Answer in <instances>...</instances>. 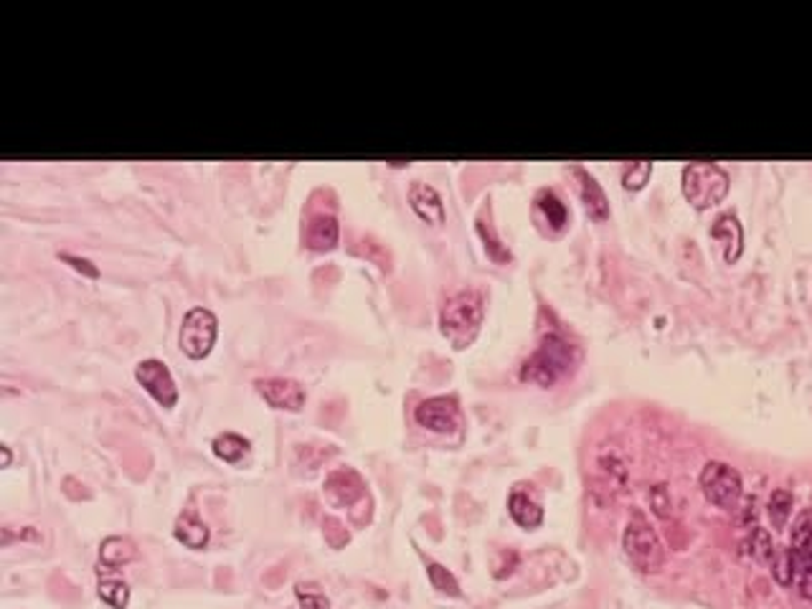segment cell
<instances>
[{
	"label": "cell",
	"instance_id": "cell-1",
	"mask_svg": "<svg viewBox=\"0 0 812 609\" xmlns=\"http://www.w3.org/2000/svg\"><path fill=\"white\" fill-rule=\"evenodd\" d=\"M577 360H579V353H577L574 343H569L559 333H546L538 343V348L530 353V359L523 363L521 381L536 384L541 389H551L574 371Z\"/></svg>",
	"mask_w": 812,
	"mask_h": 609
},
{
	"label": "cell",
	"instance_id": "cell-2",
	"mask_svg": "<svg viewBox=\"0 0 812 609\" xmlns=\"http://www.w3.org/2000/svg\"><path fill=\"white\" fill-rule=\"evenodd\" d=\"M482 315H485V303H482L480 292H475V289L458 292L442 307V336L452 343L458 351H462V348H467L477 338L480 325H482Z\"/></svg>",
	"mask_w": 812,
	"mask_h": 609
},
{
	"label": "cell",
	"instance_id": "cell-3",
	"mask_svg": "<svg viewBox=\"0 0 812 609\" xmlns=\"http://www.w3.org/2000/svg\"><path fill=\"white\" fill-rule=\"evenodd\" d=\"M728 194V176L716 162H690L683 170V196L696 209H711Z\"/></svg>",
	"mask_w": 812,
	"mask_h": 609
},
{
	"label": "cell",
	"instance_id": "cell-4",
	"mask_svg": "<svg viewBox=\"0 0 812 609\" xmlns=\"http://www.w3.org/2000/svg\"><path fill=\"white\" fill-rule=\"evenodd\" d=\"M625 554L630 556V561L635 564L640 572L655 573L663 569L665 564V549L660 543V538L655 534V528L642 518V516H633L627 528H625V538H622Z\"/></svg>",
	"mask_w": 812,
	"mask_h": 609
},
{
	"label": "cell",
	"instance_id": "cell-5",
	"mask_svg": "<svg viewBox=\"0 0 812 609\" xmlns=\"http://www.w3.org/2000/svg\"><path fill=\"white\" fill-rule=\"evenodd\" d=\"M216 336H219L216 315L206 307H194L186 312L180 325V351L194 360L206 359L211 353Z\"/></svg>",
	"mask_w": 812,
	"mask_h": 609
},
{
	"label": "cell",
	"instance_id": "cell-6",
	"mask_svg": "<svg viewBox=\"0 0 812 609\" xmlns=\"http://www.w3.org/2000/svg\"><path fill=\"white\" fill-rule=\"evenodd\" d=\"M698 483L706 501L716 508H734L742 498V475L726 463H708Z\"/></svg>",
	"mask_w": 812,
	"mask_h": 609
},
{
	"label": "cell",
	"instance_id": "cell-7",
	"mask_svg": "<svg viewBox=\"0 0 812 609\" xmlns=\"http://www.w3.org/2000/svg\"><path fill=\"white\" fill-rule=\"evenodd\" d=\"M414 419L419 427L437 434H450L459 427V404L455 396H432L417 407Z\"/></svg>",
	"mask_w": 812,
	"mask_h": 609
},
{
	"label": "cell",
	"instance_id": "cell-8",
	"mask_svg": "<svg viewBox=\"0 0 812 609\" xmlns=\"http://www.w3.org/2000/svg\"><path fill=\"white\" fill-rule=\"evenodd\" d=\"M135 378L140 381L142 389L153 396L160 407H165V409L176 407V401H178L176 381H173L171 371H168V366H165L163 360H155V359L142 360L140 366L135 368Z\"/></svg>",
	"mask_w": 812,
	"mask_h": 609
},
{
	"label": "cell",
	"instance_id": "cell-9",
	"mask_svg": "<svg viewBox=\"0 0 812 609\" xmlns=\"http://www.w3.org/2000/svg\"><path fill=\"white\" fill-rule=\"evenodd\" d=\"M257 392L265 396L269 407L284 412H300L305 404V389L292 378H259Z\"/></svg>",
	"mask_w": 812,
	"mask_h": 609
},
{
	"label": "cell",
	"instance_id": "cell-10",
	"mask_svg": "<svg viewBox=\"0 0 812 609\" xmlns=\"http://www.w3.org/2000/svg\"><path fill=\"white\" fill-rule=\"evenodd\" d=\"M325 493H328V498L336 502V505H355L366 495V485H363V478L355 470L343 467V470H336V472L328 475Z\"/></svg>",
	"mask_w": 812,
	"mask_h": 609
},
{
	"label": "cell",
	"instance_id": "cell-11",
	"mask_svg": "<svg viewBox=\"0 0 812 609\" xmlns=\"http://www.w3.org/2000/svg\"><path fill=\"white\" fill-rule=\"evenodd\" d=\"M409 206L426 224H432V226L444 224V203H442L437 188H432L429 183L417 180V183L409 186Z\"/></svg>",
	"mask_w": 812,
	"mask_h": 609
},
{
	"label": "cell",
	"instance_id": "cell-12",
	"mask_svg": "<svg viewBox=\"0 0 812 609\" xmlns=\"http://www.w3.org/2000/svg\"><path fill=\"white\" fill-rule=\"evenodd\" d=\"M338 236V218L325 211H315L305 224V247L313 251H330L336 249Z\"/></svg>",
	"mask_w": 812,
	"mask_h": 609
},
{
	"label": "cell",
	"instance_id": "cell-13",
	"mask_svg": "<svg viewBox=\"0 0 812 609\" xmlns=\"http://www.w3.org/2000/svg\"><path fill=\"white\" fill-rule=\"evenodd\" d=\"M571 176L577 178V188H579V196H582L586 214L592 216L594 221H607L609 218V203H607V196H604L600 183L592 178L589 170L582 168V165H574Z\"/></svg>",
	"mask_w": 812,
	"mask_h": 609
},
{
	"label": "cell",
	"instance_id": "cell-14",
	"mask_svg": "<svg viewBox=\"0 0 812 609\" xmlns=\"http://www.w3.org/2000/svg\"><path fill=\"white\" fill-rule=\"evenodd\" d=\"M790 556H792V561H795L797 573L812 564V510H805V513L797 518L795 528H792Z\"/></svg>",
	"mask_w": 812,
	"mask_h": 609
},
{
	"label": "cell",
	"instance_id": "cell-15",
	"mask_svg": "<svg viewBox=\"0 0 812 609\" xmlns=\"http://www.w3.org/2000/svg\"><path fill=\"white\" fill-rule=\"evenodd\" d=\"M711 233H713L719 241H724L726 262H736V259L742 257L744 232H742V224H739V218H736V216H731V214L721 216V218L713 224Z\"/></svg>",
	"mask_w": 812,
	"mask_h": 609
},
{
	"label": "cell",
	"instance_id": "cell-16",
	"mask_svg": "<svg viewBox=\"0 0 812 609\" xmlns=\"http://www.w3.org/2000/svg\"><path fill=\"white\" fill-rule=\"evenodd\" d=\"M508 510H511L513 520L523 528H538L544 523V508L530 498V493L515 487L511 493V501H508Z\"/></svg>",
	"mask_w": 812,
	"mask_h": 609
},
{
	"label": "cell",
	"instance_id": "cell-17",
	"mask_svg": "<svg viewBox=\"0 0 812 609\" xmlns=\"http://www.w3.org/2000/svg\"><path fill=\"white\" fill-rule=\"evenodd\" d=\"M132 558H138V549L130 538L109 536L100 549V566H105L109 572L120 569L124 564H130Z\"/></svg>",
	"mask_w": 812,
	"mask_h": 609
},
{
	"label": "cell",
	"instance_id": "cell-18",
	"mask_svg": "<svg viewBox=\"0 0 812 609\" xmlns=\"http://www.w3.org/2000/svg\"><path fill=\"white\" fill-rule=\"evenodd\" d=\"M173 534H176V538L183 546L195 549V551L203 549V546L209 543V528H206L203 520H198V516H195L194 510H186V513L178 516Z\"/></svg>",
	"mask_w": 812,
	"mask_h": 609
},
{
	"label": "cell",
	"instance_id": "cell-19",
	"mask_svg": "<svg viewBox=\"0 0 812 609\" xmlns=\"http://www.w3.org/2000/svg\"><path fill=\"white\" fill-rule=\"evenodd\" d=\"M536 211L541 214L544 224H546L551 232H564L566 224H569V209L561 198L556 196L553 191H541L536 196Z\"/></svg>",
	"mask_w": 812,
	"mask_h": 609
},
{
	"label": "cell",
	"instance_id": "cell-20",
	"mask_svg": "<svg viewBox=\"0 0 812 609\" xmlns=\"http://www.w3.org/2000/svg\"><path fill=\"white\" fill-rule=\"evenodd\" d=\"M249 452V442L244 437L234 434V431H224L213 439V455L221 457L224 463H239Z\"/></svg>",
	"mask_w": 812,
	"mask_h": 609
},
{
	"label": "cell",
	"instance_id": "cell-21",
	"mask_svg": "<svg viewBox=\"0 0 812 609\" xmlns=\"http://www.w3.org/2000/svg\"><path fill=\"white\" fill-rule=\"evenodd\" d=\"M97 594L112 609H124L130 602V587L120 579H102L100 587H97Z\"/></svg>",
	"mask_w": 812,
	"mask_h": 609
},
{
	"label": "cell",
	"instance_id": "cell-22",
	"mask_svg": "<svg viewBox=\"0 0 812 609\" xmlns=\"http://www.w3.org/2000/svg\"><path fill=\"white\" fill-rule=\"evenodd\" d=\"M477 233L482 236V241H485V249L490 254V259H495L498 265H506V262H511V251L506 249V244L495 236L493 226L485 221V218H477Z\"/></svg>",
	"mask_w": 812,
	"mask_h": 609
},
{
	"label": "cell",
	"instance_id": "cell-23",
	"mask_svg": "<svg viewBox=\"0 0 812 609\" xmlns=\"http://www.w3.org/2000/svg\"><path fill=\"white\" fill-rule=\"evenodd\" d=\"M767 510H769V520H772V526H775L777 531H782V528L787 526L790 513H792V495H790L787 490H775V493H772V498H769Z\"/></svg>",
	"mask_w": 812,
	"mask_h": 609
},
{
	"label": "cell",
	"instance_id": "cell-24",
	"mask_svg": "<svg viewBox=\"0 0 812 609\" xmlns=\"http://www.w3.org/2000/svg\"><path fill=\"white\" fill-rule=\"evenodd\" d=\"M650 173H653V162H648V161L627 162V165L622 168V183H625V188H627V191H640V188H645V183L650 180Z\"/></svg>",
	"mask_w": 812,
	"mask_h": 609
},
{
	"label": "cell",
	"instance_id": "cell-25",
	"mask_svg": "<svg viewBox=\"0 0 812 609\" xmlns=\"http://www.w3.org/2000/svg\"><path fill=\"white\" fill-rule=\"evenodd\" d=\"M295 597H298L300 609H330L328 597H325V594L320 591L318 584H313V581H300V584L295 587Z\"/></svg>",
	"mask_w": 812,
	"mask_h": 609
},
{
	"label": "cell",
	"instance_id": "cell-26",
	"mask_svg": "<svg viewBox=\"0 0 812 609\" xmlns=\"http://www.w3.org/2000/svg\"><path fill=\"white\" fill-rule=\"evenodd\" d=\"M429 581H432V587H434V589H440L442 594L459 597L458 579L452 576L450 569H444L442 564H429Z\"/></svg>",
	"mask_w": 812,
	"mask_h": 609
},
{
	"label": "cell",
	"instance_id": "cell-27",
	"mask_svg": "<svg viewBox=\"0 0 812 609\" xmlns=\"http://www.w3.org/2000/svg\"><path fill=\"white\" fill-rule=\"evenodd\" d=\"M797 576L795 572V561H792V556L790 551H784L782 556H777V561H775V579H777L779 584H792V579Z\"/></svg>",
	"mask_w": 812,
	"mask_h": 609
},
{
	"label": "cell",
	"instance_id": "cell-28",
	"mask_svg": "<svg viewBox=\"0 0 812 609\" xmlns=\"http://www.w3.org/2000/svg\"><path fill=\"white\" fill-rule=\"evenodd\" d=\"M752 554L757 556V561H769L775 551H772V541H769V534L767 531H761L757 528L754 531V538H752Z\"/></svg>",
	"mask_w": 812,
	"mask_h": 609
},
{
	"label": "cell",
	"instance_id": "cell-29",
	"mask_svg": "<svg viewBox=\"0 0 812 609\" xmlns=\"http://www.w3.org/2000/svg\"><path fill=\"white\" fill-rule=\"evenodd\" d=\"M653 505L655 513H657L660 518H668V516H671V502H668V493H665L663 485H655L653 487Z\"/></svg>",
	"mask_w": 812,
	"mask_h": 609
},
{
	"label": "cell",
	"instance_id": "cell-30",
	"mask_svg": "<svg viewBox=\"0 0 812 609\" xmlns=\"http://www.w3.org/2000/svg\"><path fill=\"white\" fill-rule=\"evenodd\" d=\"M61 259H64V262H69L71 267L76 269V272H82V274H87V277H100V269L94 267L89 259L74 257V254H61Z\"/></svg>",
	"mask_w": 812,
	"mask_h": 609
},
{
	"label": "cell",
	"instance_id": "cell-31",
	"mask_svg": "<svg viewBox=\"0 0 812 609\" xmlns=\"http://www.w3.org/2000/svg\"><path fill=\"white\" fill-rule=\"evenodd\" d=\"M797 581H800V594H802L805 599H810L812 602V564L810 566H805L802 572L797 573Z\"/></svg>",
	"mask_w": 812,
	"mask_h": 609
}]
</instances>
